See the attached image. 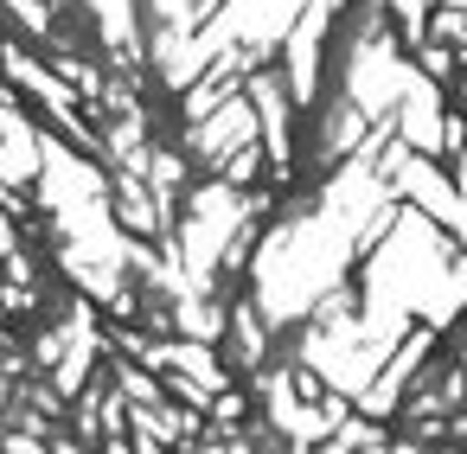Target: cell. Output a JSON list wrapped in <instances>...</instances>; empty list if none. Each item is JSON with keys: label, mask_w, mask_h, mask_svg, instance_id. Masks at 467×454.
Instances as JSON below:
<instances>
[{"label": "cell", "mask_w": 467, "mask_h": 454, "mask_svg": "<svg viewBox=\"0 0 467 454\" xmlns=\"http://www.w3.org/2000/svg\"><path fill=\"white\" fill-rule=\"evenodd\" d=\"M410 141H422V154L441 148V116H435V90L429 84L410 90Z\"/></svg>", "instance_id": "cell-1"}, {"label": "cell", "mask_w": 467, "mask_h": 454, "mask_svg": "<svg viewBox=\"0 0 467 454\" xmlns=\"http://www.w3.org/2000/svg\"><path fill=\"white\" fill-rule=\"evenodd\" d=\"M461 237H467V141H461Z\"/></svg>", "instance_id": "cell-2"}]
</instances>
